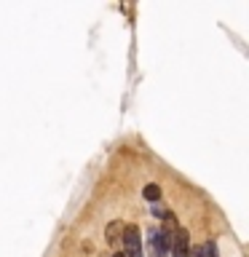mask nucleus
I'll list each match as a JSON object with an SVG mask.
<instances>
[{
	"label": "nucleus",
	"instance_id": "1",
	"mask_svg": "<svg viewBox=\"0 0 249 257\" xmlns=\"http://www.w3.org/2000/svg\"><path fill=\"white\" fill-rule=\"evenodd\" d=\"M123 249H126V257H145L142 254V236H140V228L137 225H123Z\"/></svg>",
	"mask_w": 249,
	"mask_h": 257
},
{
	"label": "nucleus",
	"instance_id": "2",
	"mask_svg": "<svg viewBox=\"0 0 249 257\" xmlns=\"http://www.w3.org/2000/svg\"><path fill=\"white\" fill-rule=\"evenodd\" d=\"M104 236H107V244L110 246H118V241L123 238V222L120 220H112L107 225V230H104Z\"/></svg>",
	"mask_w": 249,
	"mask_h": 257
},
{
	"label": "nucleus",
	"instance_id": "3",
	"mask_svg": "<svg viewBox=\"0 0 249 257\" xmlns=\"http://www.w3.org/2000/svg\"><path fill=\"white\" fill-rule=\"evenodd\" d=\"M142 196L148 198V201H158L161 198V188H158L156 182H150V185H145V188H142Z\"/></svg>",
	"mask_w": 249,
	"mask_h": 257
},
{
	"label": "nucleus",
	"instance_id": "4",
	"mask_svg": "<svg viewBox=\"0 0 249 257\" xmlns=\"http://www.w3.org/2000/svg\"><path fill=\"white\" fill-rule=\"evenodd\" d=\"M201 257H217V246H214V241H206V244L201 246Z\"/></svg>",
	"mask_w": 249,
	"mask_h": 257
},
{
	"label": "nucleus",
	"instance_id": "5",
	"mask_svg": "<svg viewBox=\"0 0 249 257\" xmlns=\"http://www.w3.org/2000/svg\"><path fill=\"white\" fill-rule=\"evenodd\" d=\"M112 257H126V254H123V252H115V254H112Z\"/></svg>",
	"mask_w": 249,
	"mask_h": 257
}]
</instances>
